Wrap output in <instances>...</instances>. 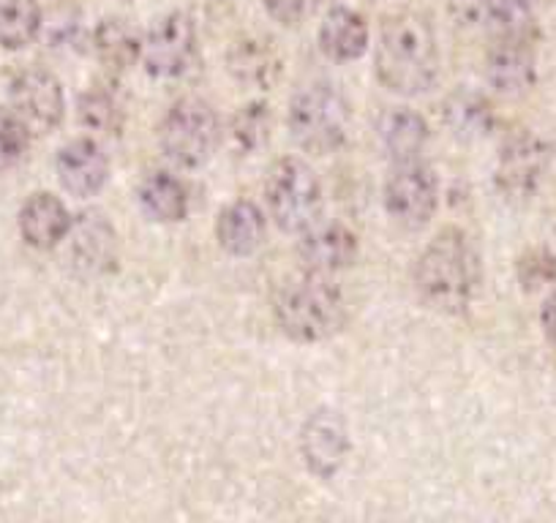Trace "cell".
<instances>
[{"label": "cell", "instance_id": "cell-1", "mask_svg": "<svg viewBox=\"0 0 556 523\" xmlns=\"http://www.w3.org/2000/svg\"><path fill=\"white\" fill-rule=\"evenodd\" d=\"M374 68L379 82L399 95H424L440 79V41L420 12H395L379 28Z\"/></svg>", "mask_w": 556, "mask_h": 523}, {"label": "cell", "instance_id": "cell-2", "mask_svg": "<svg viewBox=\"0 0 556 523\" xmlns=\"http://www.w3.org/2000/svg\"><path fill=\"white\" fill-rule=\"evenodd\" d=\"M480 254L464 229L447 227L420 251L415 262V290L434 311L458 317L480 290Z\"/></svg>", "mask_w": 556, "mask_h": 523}, {"label": "cell", "instance_id": "cell-3", "mask_svg": "<svg viewBox=\"0 0 556 523\" xmlns=\"http://www.w3.org/2000/svg\"><path fill=\"white\" fill-rule=\"evenodd\" d=\"M276 322L295 344H319L346 324V297L333 276L306 270L278 292Z\"/></svg>", "mask_w": 556, "mask_h": 523}, {"label": "cell", "instance_id": "cell-4", "mask_svg": "<svg viewBox=\"0 0 556 523\" xmlns=\"http://www.w3.org/2000/svg\"><path fill=\"white\" fill-rule=\"evenodd\" d=\"M287 126L298 148L314 156H330L350 140L352 104L333 82H308L292 95Z\"/></svg>", "mask_w": 556, "mask_h": 523}, {"label": "cell", "instance_id": "cell-5", "mask_svg": "<svg viewBox=\"0 0 556 523\" xmlns=\"http://www.w3.org/2000/svg\"><path fill=\"white\" fill-rule=\"evenodd\" d=\"M222 123L216 110L200 95H184L164 112L159 123V148L180 169H200L216 153Z\"/></svg>", "mask_w": 556, "mask_h": 523}, {"label": "cell", "instance_id": "cell-6", "mask_svg": "<svg viewBox=\"0 0 556 523\" xmlns=\"http://www.w3.org/2000/svg\"><path fill=\"white\" fill-rule=\"evenodd\" d=\"M265 202L276 227L287 234H303L323 216V183L303 158H278L267 169Z\"/></svg>", "mask_w": 556, "mask_h": 523}, {"label": "cell", "instance_id": "cell-7", "mask_svg": "<svg viewBox=\"0 0 556 523\" xmlns=\"http://www.w3.org/2000/svg\"><path fill=\"white\" fill-rule=\"evenodd\" d=\"M200 55L197 23L186 12H169L151 25L142 39L139 61L156 79H178L194 68Z\"/></svg>", "mask_w": 556, "mask_h": 523}, {"label": "cell", "instance_id": "cell-8", "mask_svg": "<svg viewBox=\"0 0 556 523\" xmlns=\"http://www.w3.org/2000/svg\"><path fill=\"white\" fill-rule=\"evenodd\" d=\"M554 151L543 137L518 131L502 145L496 158L494 183L507 202H529L548 178Z\"/></svg>", "mask_w": 556, "mask_h": 523}, {"label": "cell", "instance_id": "cell-9", "mask_svg": "<svg viewBox=\"0 0 556 523\" xmlns=\"http://www.w3.org/2000/svg\"><path fill=\"white\" fill-rule=\"evenodd\" d=\"M382 202L388 216L404 229H420L431 221L440 205V180L424 162L395 164L384 180Z\"/></svg>", "mask_w": 556, "mask_h": 523}, {"label": "cell", "instance_id": "cell-10", "mask_svg": "<svg viewBox=\"0 0 556 523\" xmlns=\"http://www.w3.org/2000/svg\"><path fill=\"white\" fill-rule=\"evenodd\" d=\"M9 101L20 120L30 128V135H50L66 115V93L61 79L41 66H28L14 74L9 85Z\"/></svg>", "mask_w": 556, "mask_h": 523}, {"label": "cell", "instance_id": "cell-11", "mask_svg": "<svg viewBox=\"0 0 556 523\" xmlns=\"http://www.w3.org/2000/svg\"><path fill=\"white\" fill-rule=\"evenodd\" d=\"M301 456L314 477H336L350 456L346 420L333 409H317L301 429Z\"/></svg>", "mask_w": 556, "mask_h": 523}, {"label": "cell", "instance_id": "cell-12", "mask_svg": "<svg viewBox=\"0 0 556 523\" xmlns=\"http://www.w3.org/2000/svg\"><path fill=\"white\" fill-rule=\"evenodd\" d=\"M451 12L491 39H529L534 34L532 0H451Z\"/></svg>", "mask_w": 556, "mask_h": 523}, {"label": "cell", "instance_id": "cell-13", "mask_svg": "<svg viewBox=\"0 0 556 523\" xmlns=\"http://www.w3.org/2000/svg\"><path fill=\"white\" fill-rule=\"evenodd\" d=\"M483 72L496 95L521 99L538 85V58L529 39H494Z\"/></svg>", "mask_w": 556, "mask_h": 523}, {"label": "cell", "instance_id": "cell-14", "mask_svg": "<svg viewBox=\"0 0 556 523\" xmlns=\"http://www.w3.org/2000/svg\"><path fill=\"white\" fill-rule=\"evenodd\" d=\"M55 169L63 189L77 200L99 194L110 180V158H106L104 148L85 137L72 140L58 151Z\"/></svg>", "mask_w": 556, "mask_h": 523}, {"label": "cell", "instance_id": "cell-15", "mask_svg": "<svg viewBox=\"0 0 556 523\" xmlns=\"http://www.w3.org/2000/svg\"><path fill=\"white\" fill-rule=\"evenodd\" d=\"M303 268L312 273L336 276L352 268L357 259V238L344 224H314L298 245Z\"/></svg>", "mask_w": 556, "mask_h": 523}, {"label": "cell", "instance_id": "cell-16", "mask_svg": "<svg viewBox=\"0 0 556 523\" xmlns=\"http://www.w3.org/2000/svg\"><path fill=\"white\" fill-rule=\"evenodd\" d=\"M17 227L30 248L52 251L72 234L74 218L61 196L50 194V191H36L20 207Z\"/></svg>", "mask_w": 556, "mask_h": 523}, {"label": "cell", "instance_id": "cell-17", "mask_svg": "<svg viewBox=\"0 0 556 523\" xmlns=\"http://www.w3.org/2000/svg\"><path fill=\"white\" fill-rule=\"evenodd\" d=\"M377 140L393 164L415 162L429 145V123L409 106H390L377 120Z\"/></svg>", "mask_w": 556, "mask_h": 523}, {"label": "cell", "instance_id": "cell-18", "mask_svg": "<svg viewBox=\"0 0 556 523\" xmlns=\"http://www.w3.org/2000/svg\"><path fill=\"white\" fill-rule=\"evenodd\" d=\"M216 240L229 256H254L267 240V218L251 200H235L218 213Z\"/></svg>", "mask_w": 556, "mask_h": 523}, {"label": "cell", "instance_id": "cell-19", "mask_svg": "<svg viewBox=\"0 0 556 523\" xmlns=\"http://www.w3.org/2000/svg\"><path fill=\"white\" fill-rule=\"evenodd\" d=\"M137 202L151 221L178 224L189 216L191 196L184 180L164 169H153L137 186Z\"/></svg>", "mask_w": 556, "mask_h": 523}, {"label": "cell", "instance_id": "cell-20", "mask_svg": "<svg viewBox=\"0 0 556 523\" xmlns=\"http://www.w3.org/2000/svg\"><path fill=\"white\" fill-rule=\"evenodd\" d=\"M319 50L336 63H352L366 52L368 23L361 12L350 7H336L325 14L319 25Z\"/></svg>", "mask_w": 556, "mask_h": 523}, {"label": "cell", "instance_id": "cell-21", "mask_svg": "<svg viewBox=\"0 0 556 523\" xmlns=\"http://www.w3.org/2000/svg\"><path fill=\"white\" fill-rule=\"evenodd\" d=\"M442 120L451 128V135L464 142L485 140L496 126V115L489 101L480 93H469V90L447 95L445 106H442Z\"/></svg>", "mask_w": 556, "mask_h": 523}, {"label": "cell", "instance_id": "cell-22", "mask_svg": "<svg viewBox=\"0 0 556 523\" xmlns=\"http://www.w3.org/2000/svg\"><path fill=\"white\" fill-rule=\"evenodd\" d=\"M93 50L96 58H99L106 68L126 72L128 66H134V63L139 61L142 39H139V34L126 23V20L106 17L101 20L93 30Z\"/></svg>", "mask_w": 556, "mask_h": 523}, {"label": "cell", "instance_id": "cell-23", "mask_svg": "<svg viewBox=\"0 0 556 523\" xmlns=\"http://www.w3.org/2000/svg\"><path fill=\"white\" fill-rule=\"evenodd\" d=\"M74 259L90 270H104L106 262H115V232L101 213H88L74 232Z\"/></svg>", "mask_w": 556, "mask_h": 523}, {"label": "cell", "instance_id": "cell-24", "mask_svg": "<svg viewBox=\"0 0 556 523\" xmlns=\"http://www.w3.org/2000/svg\"><path fill=\"white\" fill-rule=\"evenodd\" d=\"M39 0H0V47L25 50L41 34Z\"/></svg>", "mask_w": 556, "mask_h": 523}, {"label": "cell", "instance_id": "cell-25", "mask_svg": "<svg viewBox=\"0 0 556 523\" xmlns=\"http://www.w3.org/2000/svg\"><path fill=\"white\" fill-rule=\"evenodd\" d=\"M227 66L235 79H240L243 85H260V88H265L281 72V61L276 58V52L256 39L238 41L229 50Z\"/></svg>", "mask_w": 556, "mask_h": 523}, {"label": "cell", "instance_id": "cell-26", "mask_svg": "<svg viewBox=\"0 0 556 523\" xmlns=\"http://www.w3.org/2000/svg\"><path fill=\"white\" fill-rule=\"evenodd\" d=\"M270 140V110L265 101L240 106L229 120V142L240 156H254Z\"/></svg>", "mask_w": 556, "mask_h": 523}, {"label": "cell", "instance_id": "cell-27", "mask_svg": "<svg viewBox=\"0 0 556 523\" xmlns=\"http://www.w3.org/2000/svg\"><path fill=\"white\" fill-rule=\"evenodd\" d=\"M30 148V128L12 106H0V173L17 167Z\"/></svg>", "mask_w": 556, "mask_h": 523}, {"label": "cell", "instance_id": "cell-28", "mask_svg": "<svg viewBox=\"0 0 556 523\" xmlns=\"http://www.w3.org/2000/svg\"><path fill=\"white\" fill-rule=\"evenodd\" d=\"M79 120L88 128H93V131L112 135L123 123L121 104L106 90H88L85 95H79Z\"/></svg>", "mask_w": 556, "mask_h": 523}, {"label": "cell", "instance_id": "cell-29", "mask_svg": "<svg viewBox=\"0 0 556 523\" xmlns=\"http://www.w3.org/2000/svg\"><path fill=\"white\" fill-rule=\"evenodd\" d=\"M518 279L523 290L540 292L556 286V256L545 248H534L518 259Z\"/></svg>", "mask_w": 556, "mask_h": 523}, {"label": "cell", "instance_id": "cell-30", "mask_svg": "<svg viewBox=\"0 0 556 523\" xmlns=\"http://www.w3.org/2000/svg\"><path fill=\"white\" fill-rule=\"evenodd\" d=\"M323 0H262L267 17L285 28H298L319 9Z\"/></svg>", "mask_w": 556, "mask_h": 523}, {"label": "cell", "instance_id": "cell-31", "mask_svg": "<svg viewBox=\"0 0 556 523\" xmlns=\"http://www.w3.org/2000/svg\"><path fill=\"white\" fill-rule=\"evenodd\" d=\"M540 328H543L545 339L556 346V290L545 297L543 308H540Z\"/></svg>", "mask_w": 556, "mask_h": 523}]
</instances>
